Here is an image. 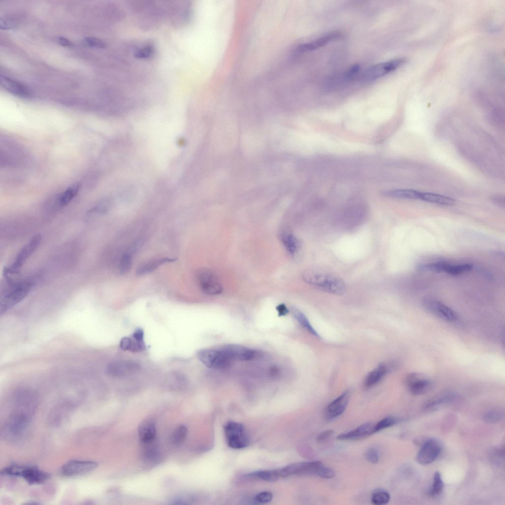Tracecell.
<instances>
[{
  "mask_svg": "<svg viewBox=\"0 0 505 505\" xmlns=\"http://www.w3.org/2000/svg\"><path fill=\"white\" fill-rule=\"evenodd\" d=\"M6 286L1 289L0 298V313L2 314L24 299L34 286L32 280L15 282L5 276Z\"/></svg>",
  "mask_w": 505,
  "mask_h": 505,
  "instance_id": "cell-1",
  "label": "cell"
},
{
  "mask_svg": "<svg viewBox=\"0 0 505 505\" xmlns=\"http://www.w3.org/2000/svg\"><path fill=\"white\" fill-rule=\"evenodd\" d=\"M306 283L325 292L342 295L346 287L342 280L331 274L317 270H306L302 274Z\"/></svg>",
  "mask_w": 505,
  "mask_h": 505,
  "instance_id": "cell-2",
  "label": "cell"
},
{
  "mask_svg": "<svg viewBox=\"0 0 505 505\" xmlns=\"http://www.w3.org/2000/svg\"><path fill=\"white\" fill-rule=\"evenodd\" d=\"M237 134V122L233 118L226 117L219 119L216 126L219 151L225 152L232 150L236 145Z\"/></svg>",
  "mask_w": 505,
  "mask_h": 505,
  "instance_id": "cell-3",
  "label": "cell"
},
{
  "mask_svg": "<svg viewBox=\"0 0 505 505\" xmlns=\"http://www.w3.org/2000/svg\"><path fill=\"white\" fill-rule=\"evenodd\" d=\"M1 474L23 478L31 485L41 484L46 481L49 474L34 466L17 465L9 466L1 471Z\"/></svg>",
  "mask_w": 505,
  "mask_h": 505,
  "instance_id": "cell-4",
  "label": "cell"
},
{
  "mask_svg": "<svg viewBox=\"0 0 505 505\" xmlns=\"http://www.w3.org/2000/svg\"><path fill=\"white\" fill-rule=\"evenodd\" d=\"M266 137L263 132L258 129L246 130L241 138V147L244 154L249 157L258 155L264 148Z\"/></svg>",
  "mask_w": 505,
  "mask_h": 505,
  "instance_id": "cell-5",
  "label": "cell"
},
{
  "mask_svg": "<svg viewBox=\"0 0 505 505\" xmlns=\"http://www.w3.org/2000/svg\"><path fill=\"white\" fill-rule=\"evenodd\" d=\"M405 62L404 58H398L375 64L364 71L360 79L365 82L376 80L396 71Z\"/></svg>",
  "mask_w": 505,
  "mask_h": 505,
  "instance_id": "cell-6",
  "label": "cell"
},
{
  "mask_svg": "<svg viewBox=\"0 0 505 505\" xmlns=\"http://www.w3.org/2000/svg\"><path fill=\"white\" fill-rule=\"evenodd\" d=\"M197 357L204 365L213 369L226 368L232 361L221 349H201L197 353Z\"/></svg>",
  "mask_w": 505,
  "mask_h": 505,
  "instance_id": "cell-7",
  "label": "cell"
},
{
  "mask_svg": "<svg viewBox=\"0 0 505 505\" xmlns=\"http://www.w3.org/2000/svg\"><path fill=\"white\" fill-rule=\"evenodd\" d=\"M41 240V237L40 234L34 236L19 251L13 262L10 266L4 268V275L17 273L25 262L37 249Z\"/></svg>",
  "mask_w": 505,
  "mask_h": 505,
  "instance_id": "cell-8",
  "label": "cell"
},
{
  "mask_svg": "<svg viewBox=\"0 0 505 505\" xmlns=\"http://www.w3.org/2000/svg\"><path fill=\"white\" fill-rule=\"evenodd\" d=\"M323 465L319 461L294 463L277 470L279 477L293 475H312L319 476Z\"/></svg>",
  "mask_w": 505,
  "mask_h": 505,
  "instance_id": "cell-9",
  "label": "cell"
},
{
  "mask_svg": "<svg viewBox=\"0 0 505 505\" xmlns=\"http://www.w3.org/2000/svg\"><path fill=\"white\" fill-rule=\"evenodd\" d=\"M228 445L234 449H241L249 444V438L244 426L235 422H229L224 426Z\"/></svg>",
  "mask_w": 505,
  "mask_h": 505,
  "instance_id": "cell-10",
  "label": "cell"
},
{
  "mask_svg": "<svg viewBox=\"0 0 505 505\" xmlns=\"http://www.w3.org/2000/svg\"><path fill=\"white\" fill-rule=\"evenodd\" d=\"M196 277L199 286L206 294L214 295L222 292L221 284L217 275L212 270L201 269L197 272Z\"/></svg>",
  "mask_w": 505,
  "mask_h": 505,
  "instance_id": "cell-11",
  "label": "cell"
},
{
  "mask_svg": "<svg viewBox=\"0 0 505 505\" xmlns=\"http://www.w3.org/2000/svg\"><path fill=\"white\" fill-rule=\"evenodd\" d=\"M422 305L427 311L444 321L452 322L458 319L457 314L452 309L434 298H425Z\"/></svg>",
  "mask_w": 505,
  "mask_h": 505,
  "instance_id": "cell-12",
  "label": "cell"
},
{
  "mask_svg": "<svg viewBox=\"0 0 505 505\" xmlns=\"http://www.w3.org/2000/svg\"><path fill=\"white\" fill-rule=\"evenodd\" d=\"M98 464L92 461L72 460L65 464L61 473L65 476L73 477L88 473L96 469Z\"/></svg>",
  "mask_w": 505,
  "mask_h": 505,
  "instance_id": "cell-13",
  "label": "cell"
},
{
  "mask_svg": "<svg viewBox=\"0 0 505 505\" xmlns=\"http://www.w3.org/2000/svg\"><path fill=\"white\" fill-rule=\"evenodd\" d=\"M140 364L131 360H116L109 362L107 367V373L114 377H122L138 370Z\"/></svg>",
  "mask_w": 505,
  "mask_h": 505,
  "instance_id": "cell-14",
  "label": "cell"
},
{
  "mask_svg": "<svg viewBox=\"0 0 505 505\" xmlns=\"http://www.w3.org/2000/svg\"><path fill=\"white\" fill-rule=\"evenodd\" d=\"M342 34L338 31L327 32L322 36L300 45L297 49L298 53L313 51L340 39Z\"/></svg>",
  "mask_w": 505,
  "mask_h": 505,
  "instance_id": "cell-15",
  "label": "cell"
},
{
  "mask_svg": "<svg viewBox=\"0 0 505 505\" xmlns=\"http://www.w3.org/2000/svg\"><path fill=\"white\" fill-rule=\"evenodd\" d=\"M441 445L433 439L427 440L418 452L416 460L421 465H426L433 462L441 452Z\"/></svg>",
  "mask_w": 505,
  "mask_h": 505,
  "instance_id": "cell-16",
  "label": "cell"
},
{
  "mask_svg": "<svg viewBox=\"0 0 505 505\" xmlns=\"http://www.w3.org/2000/svg\"><path fill=\"white\" fill-rule=\"evenodd\" d=\"M405 383L410 392L415 395L426 393L432 386L430 379L418 373L409 374L406 377Z\"/></svg>",
  "mask_w": 505,
  "mask_h": 505,
  "instance_id": "cell-17",
  "label": "cell"
},
{
  "mask_svg": "<svg viewBox=\"0 0 505 505\" xmlns=\"http://www.w3.org/2000/svg\"><path fill=\"white\" fill-rule=\"evenodd\" d=\"M120 347L123 351L133 353L141 352L146 349L144 341V330L141 328H137L132 337H124L120 342Z\"/></svg>",
  "mask_w": 505,
  "mask_h": 505,
  "instance_id": "cell-18",
  "label": "cell"
},
{
  "mask_svg": "<svg viewBox=\"0 0 505 505\" xmlns=\"http://www.w3.org/2000/svg\"><path fill=\"white\" fill-rule=\"evenodd\" d=\"M350 397V392L347 390L329 403L325 410V418L331 420L341 415L348 404Z\"/></svg>",
  "mask_w": 505,
  "mask_h": 505,
  "instance_id": "cell-19",
  "label": "cell"
},
{
  "mask_svg": "<svg viewBox=\"0 0 505 505\" xmlns=\"http://www.w3.org/2000/svg\"><path fill=\"white\" fill-rule=\"evenodd\" d=\"M232 360L250 361L255 356V352L245 346L237 344L226 345L220 348Z\"/></svg>",
  "mask_w": 505,
  "mask_h": 505,
  "instance_id": "cell-20",
  "label": "cell"
},
{
  "mask_svg": "<svg viewBox=\"0 0 505 505\" xmlns=\"http://www.w3.org/2000/svg\"><path fill=\"white\" fill-rule=\"evenodd\" d=\"M374 425L366 423L347 433H341L337 436L340 440H359L367 437L375 433Z\"/></svg>",
  "mask_w": 505,
  "mask_h": 505,
  "instance_id": "cell-21",
  "label": "cell"
},
{
  "mask_svg": "<svg viewBox=\"0 0 505 505\" xmlns=\"http://www.w3.org/2000/svg\"><path fill=\"white\" fill-rule=\"evenodd\" d=\"M0 83L4 89L16 96L26 98L30 95L29 91L25 86L4 75H0Z\"/></svg>",
  "mask_w": 505,
  "mask_h": 505,
  "instance_id": "cell-22",
  "label": "cell"
},
{
  "mask_svg": "<svg viewBox=\"0 0 505 505\" xmlns=\"http://www.w3.org/2000/svg\"><path fill=\"white\" fill-rule=\"evenodd\" d=\"M139 436L141 442L144 445L152 443L156 437V427L155 424L151 420H146L140 424L138 429Z\"/></svg>",
  "mask_w": 505,
  "mask_h": 505,
  "instance_id": "cell-23",
  "label": "cell"
},
{
  "mask_svg": "<svg viewBox=\"0 0 505 505\" xmlns=\"http://www.w3.org/2000/svg\"><path fill=\"white\" fill-rule=\"evenodd\" d=\"M388 366L381 364L370 371L366 376L364 385L366 388H370L379 382L386 375L389 370Z\"/></svg>",
  "mask_w": 505,
  "mask_h": 505,
  "instance_id": "cell-24",
  "label": "cell"
},
{
  "mask_svg": "<svg viewBox=\"0 0 505 505\" xmlns=\"http://www.w3.org/2000/svg\"><path fill=\"white\" fill-rule=\"evenodd\" d=\"M174 261H175V259L169 257L152 259L140 265L136 271V273L138 276L145 275L153 271L163 264Z\"/></svg>",
  "mask_w": 505,
  "mask_h": 505,
  "instance_id": "cell-25",
  "label": "cell"
},
{
  "mask_svg": "<svg viewBox=\"0 0 505 505\" xmlns=\"http://www.w3.org/2000/svg\"><path fill=\"white\" fill-rule=\"evenodd\" d=\"M420 199L443 205H452L455 203V200L450 197L428 192H421Z\"/></svg>",
  "mask_w": 505,
  "mask_h": 505,
  "instance_id": "cell-26",
  "label": "cell"
},
{
  "mask_svg": "<svg viewBox=\"0 0 505 505\" xmlns=\"http://www.w3.org/2000/svg\"><path fill=\"white\" fill-rule=\"evenodd\" d=\"M421 192L413 189H395L386 191L385 196L408 199H420Z\"/></svg>",
  "mask_w": 505,
  "mask_h": 505,
  "instance_id": "cell-27",
  "label": "cell"
},
{
  "mask_svg": "<svg viewBox=\"0 0 505 505\" xmlns=\"http://www.w3.org/2000/svg\"><path fill=\"white\" fill-rule=\"evenodd\" d=\"M80 188L79 184H75L69 187L57 199V204L60 207L68 205L76 195Z\"/></svg>",
  "mask_w": 505,
  "mask_h": 505,
  "instance_id": "cell-28",
  "label": "cell"
},
{
  "mask_svg": "<svg viewBox=\"0 0 505 505\" xmlns=\"http://www.w3.org/2000/svg\"><path fill=\"white\" fill-rule=\"evenodd\" d=\"M282 241L288 251L291 254L295 253L300 247V242L292 234L285 232L281 236Z\"/></svg>",
  "mask_w": 505,
  "mask_h": 505,
  "instance_id": "cell-29",
  "label": "cell"
},
{
  "mask_svg": "<svg viewBox=\"0 0 505 505\" xmlns=\"http://www.w3.org/2000/svg\"><path fill=\"white\" fill-rule=\"evenodd\" d=\"M292 314L298 323L310 334L319 337V335L310 324L306 316L298 309H292Z\"/></svg>",
  "mask_w": 505,
  "mask_h": 505,
  "instance_id": "cell-30",
  "label": "cell"
},
{
  "mask_svg": "<svg viewBox=\"0 0 505 505\" xmlns=\"http://www.w3.org/2000/svg\"><path fill=\"white\" fill-rule=\"evenodd\" d=\"M453 394L450 392L442 393L432 398L427 403V409H432L437 406L450 401L453 398Z\"/></svg>",
  "mask_w": 505,
  "mask_h": 505,
  "instance_id": "cell-31",
  "label": "cell"
},
{
  "mask_svg": "<svg viewBox=\"0 0 505 505\" xmlns=\"http://www.w3.org/2000/svg\"><path fill=\"white\" fill-rule=\"evenodd\" d=\"M443 489L444 483L441 475L439 472H436L434 473L433 482L429 494L431 497H436L440 495Z\"/></svg>",
  "mask_w": 505,
  "mask_h": 505,
  "instance_id": "cell-32",
  "label": "cell"
},
{
  "mask_svg": "<svg viewBox=\"0 0 505 505\" xmlns=\"http://www.w3.org/2000/svg\"><path fill=\"white\" fill-rule=\"evenodd\" d=\"M390 500V496L388 492L383 489L374 490L371 495V501L375 505H384L388 504Z\"/></svg>",
  "mask_w": 505,
  "mask_h": 505,
  "instance_id": "cell-33",
  "label": "cell"
},
{
  "mask_svg": "<svg viewBox=\"0 0 505 505\" xmlns=\"http://www.w3.org/2000/svg\"><path fill=\"white\" fill-rule=\"evenodd\" d=\"M447 262L439 261L434 263H426L419 265L417 269L421 271L442 272H445Z\"/></svg>",
  "mask_w": 505,
  "mask_h": 505,
  "instance_id": "cell-34",
  "label": "cell"
},
{
  "mask_svg": "<svg viewBox=\"0 0 505 505\" xmlns=\"http://www.w3.org/2000/svg\"><path fill=\"white\" fill-rule=\"evenodd\" d=\"M187 433V428L183 425H179L173 432L170 440L172 444L178 446L184 441Z\"/></svg>",
  "mask_w": 505,
  "mask_h": 505,
  "instance_id": "cell-35",
  "label": "cell"
},
{
  "mask_svg": "<svg viewBox=\"0 0 505 505\" xmlns=\"http://www.w3.org/2000/svg\"><path fill=\"white\" fill-rule=\"evenodd\" d=\"M472 268V265L469 263L451 264L448 263L445 272L452 275H459L470 271Z\"/></svg>",
  "mask_w": 505,
  "mask_h": 505,
  "instance_id": "cell-36",
  "label": "cell"
},
{
  "mask_svg": "<svg viewBox=\"0 0 505 505\" xmlns=\"http://www.w3.org/2000/svg\"><path fill=\"white\" fill-rule=\"evenodd\" d=\"M249 476L267 481H275L279 478L277 470L259 471L251 473Z\"/></svg>",
  "mask_w": 505,
  "mask_h": 505,
  "instance_id": "cell-37",
  "label": "cell"
},
{
  "mask_svg": "<svg viewBox=\"0 0 505 505\" xmlns=\"http://www.w3.org/2000/svg\"><path fill=\"white\" fill-rule=\"evenodd\" d=\"M132 264V257L130 252L124 253L121 257L119 265L120 273L122 274L127 273L131 269Z\"/></svg>",
  "mask_w": 505,
  "mask_h": 505,
  "instance_id": "cell-38",
  "label": "cell"
},
{
  "mask_svg": "<svg viewBox=\"0 0 505 505\" xmlns=\"http://www.w3.org/2000/svg\"><path fill=\"white\" fill-rule=\"evenodd\" d=\"M397 421V419L394 417L389 416L384 418L374 425V432L375 433L393 426L395 425Z\"/></svg>",
  "mask_w": 505,
  "mask_h": 505,
  "instance_id": "cell-39",
  "label": "cell"
},
{
  "mask_svg": "<svg viewBox=\"0 0 505 505\" xmlns=\"http://www.w3.org/2000/svg\"><path fill=\"white\" fill-rule=\"evenodd\" d=\"M109 207L108 201L104 200L89 210L87 213V216H91L94 215L104 214L108 211Z\"/></svg>",
  "mask_w": 505,
  "mask_h": 505,
  "instance_id": "cell-40",
  "label": "cell"
},
{
  "mask_svg": "<svg viewBox=\"0 0 505 505\" xmlns=\"http://www.w3.org/2000/svg\"><path fill=\"white\" fill-rule=\"evenodd\" d=\"M502 417V412L496 410H491L485 413L484 419L487 422L494 423L499 421Z\"/></svg>",
  "mask_w": 505,
  "mask_h": 505,
  "instance_id": "cell-41",
  "label": "cell"
},
{
  "mask_svg": "<svg viewBox=\"0 0 505 505\" xmlns=\"http://www.w3.org/2000/svg\"><path fill=\"white\" fill-rule=\"evenodd\" d=\"M153 52V47L150 45H146L138 50L135 54V56L140 59L147 58L151 55Z\"/></svg>",
  "mask_w": 505,
  "mask_h": 505,
  "instance_id": "cell-42",
  "label": "cell"
},
{
  "mask_svg": "<svg viewBox=\"0 0 505 505\" xmlns=\"http://www.w3.org/2000/svg\"><path fill=\"white\" fill-rule=\"evenodd\" d=\"M85 43L91 47L103 48L106 46V43L101 39L94 37H87L84 39Z\"/></svg>",
  "mask_w": 505,
  "mask_h": 505,
  "instance_id": "cell-43",
  "label": "cell"
},
{
  "mask_svg": "<svg viewBox=\"0 0 505 505\" xmlns=\"http://www.w3.org/2000/svg\"><path fill=\"white\" fill-rule=\"evenodd\" d=\"M273 495L270 492L264 491L257 494L255 497L256 502L261 504L270 502L272 499Z\"/></svg>",
  "mask_w": 505,
  "mask_h": 505,
  "instance_id": "cell-44",
  "label": "cell"
},
{
  "mask_svg": "<svg viewBox=\"0 0 505 505\" xmlns=\"http://www.w3.org/2000/svg\"><path fill=\"white\" fill-rule=\"evenodd\" d=\"M365 457L368 461L372 464L378 462L379 457L378 452L374 448H369L365 453Z\"/></svg>",
  "mask_w": 505,
  "mask_h": 505,
  "instance_id": "cell-45",
  "label": "cell"
},
{
  "mask_svg": "<svg viewBox=\"0 0 505 505\" xmlns=\"http://www.w3.org/2000/svg\"><path fill=\"white\" fill-rule=\"evenodd\" d=\"M16 22L12 19L9 17H1L0 19V27L1 29L5 30L13 28L16 26Z\"/></svg>",
  "mask_w": 505,
  "mask_h": 505,
  "instance_id": "cell-46",
  "label": "cell"
},
{
  "mask_svg": "<svg viewBox=\"0 0 505 505\" xmlns=\"http://www.w3.org/2000/svg\"><path fill=\"white\" fill-rule=\"evenodd\" d=\"M333 433V431L331 430L323 431L317 436L316 438V441L317 442H323L330 437Z\"/></svg>",
  "mask_w": 505,
  "mask_h": 505,
  "instance_id": "cell-47",
  "label": "cell"
},
{
  "mask_svg": "<svg viewBox=\"0 0 505 505\" xmlns=\"http://www.w3.org/2000/svg\"><path fill=\"white\" fill-rule=\"evenodd\" d=\"M56 40L59 44L65 47H71L73 45L68 39L63 36L58 37Z\"/></svg>",
  "mask_w": 505,
  "mask_h": 505,
  "instance_id": "cell-48",
  "label": "cell"
},
{
  "mask_svg": "<svg viewBox=\"0 0 505 505\" xmlns=\"http://www.w3.org/2000/svg\"><path fill=\"white\" fill-rule=\"evenodd\" d=\"M276 309L278 312L279 316H283L287 315L289 311L287 306L284 304H280L276 307Z\"/></svg>",
  "mask_w": 505,
  "mask_h": 505,
  "instance_id": "cell-49",
  "label": "cell"
},
{
  "mask_svg": "<svg viewBox=\"0 0 505 505\" xmlns=\"http://www.w3.org/2000/svg\"><path fill=\"white\" fill-rule=\"evenodd\" d=\"M492 199L493 201L497 204L501 206H505V198L504 196H496L493 197Z\"/></svg>",
  "mask_w": 505,
  "mask_h": 505,
  "instance_id": "cell-50",
  "label": "cell"
}]
</instances>
